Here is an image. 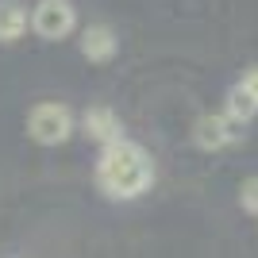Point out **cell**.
I'll return each mask as SVG.
<instances>
[{"label":"cell","mask_w":258,"mask_h":258,"mask_svg":"<svg viewBox=\"0 0 258 258\" xmlns=\"http://www.w3.org/2000/svg\"><path fill=\"white\" fill-rule=\"evenodd\" d=\"M154 181V166L151 154L143 151L139 143L119 139L112 147H104L97 158V185L100 193L112 197V201H135L151 189Z\"/></svg>","instance_id":"obj_1"},{"label":"cell","mask_w":258,"mask_h":258,"mask_svg":"<svg viewBox=\"0 0 258 258\" xmlns=\"http://www.w3.org/2000/svg\"><path fill=\"white\" fill-rule=\"evenodd\" d=\"M77 119L74 112L66 104H58V100H43V104L31 108V116H27V135H31L35 143H43V147H58V143H66L70 135H74Z\"/></svg>","instance_id":"obj_2"},{"label":"cell","mask_w":258,"mask_h":258,"mask_svg":"<svg viewBox=\"0 0 258 258\" xmlns=\"http://www.w3.org/2000/svg\"><path fill=\"white\" fill-rule=\"evenodd\" d=\"M77 27V12L70 0H39L31 12V31L46 43H62Z\"/></svg>","instance_id":"obj_3"},{"label":"cell","mask_w":258,"mask_h":258,"mask_svg":"<svg viewBox=\"0 0 258 258\" xmlns=\"http://www.w3.org/2000/svg\"><path fill=\"white\" fill-rule=\"evenodd\" d=\"M243 123H231L224 112H205V116L193 123V143L201 151H220L227 143H239L243 139Z\"/></svg>","instance_id":"obj_4"},{"label":"cell","mask_w":258,"mask_h":258,"mask_svg":"<svg viewBox=\"0 0 258 258\" xmlns=\"http://www.w3.org/2000/svg\"><path fill=\"white\" fill-rule=\"evenodd\" d=\"M81 131H85L93 143H100V151L123 139V123H119V116H116V112H112L108 104H93V108H85V116H81Z\"/></svg>","instance_id":"obj_5"},{"label":"cell","mask_w":258,"mask_h":258,"mask_svg":"<svg viewBox=\"0 0 258 258\" xmlns=\"http://www.w3.org/2000/svg\"><path fill=\"white\" fill-rule=\"evenodd\" d=\"M81 54H85L89 62H108L112 54H116V31L104 27V23H93L81 31Z\"/></svg>","instance_id":"obj_6"},{"label":"cell","mask_w":258,"mask_h":258,"mask_svg":"<svg viewBox=\"0 0 258 258\" xmlns=\"http://www.w3.org/2000/svg\"><path fill=\"white\" fill-rule=\"evenodd\" d=\"M27 35V12L20 0H0V43H16Z\"/></svg>","instance_id":"obj_7"},{"label":"cell","mask_w":258,"mask_h":258,"mask_svg":"<svg viewBox=\"0 0 258 258\" xmlns=\"http://www.w3.org/2000/svg\"><path fill=\"white\" fill-rule=\"evenodd\" d=\"M254 112H258V100H254V97L247 93V89H243V85L235 81V85L227 89V100H224V116L231 119V123H243V127H247L250 119H254Z\"/></svg>","instance_id":"obj_8"},{"label":"cell","mask_w":258,"mask_h":258,"mask_svg":"<svg viewBox=\"0 0 258 258\" xmlns=\"http://www.w3.org/2000/svg\"><path fill=\"white\" fill-rule=\"evenodd\" d=\"M239 201H243V208H247L250 216H258V173H254V177H243V185H239Z\"/></svg>","instance_id":"obj_9"},{"label":"cell","mask_w":258,"mask_h":258,"mask_svg":"<svg viewBox=\"0 0 258 258\" xmlns=\"http://www.w3.org/2000/svg\"><path fill=\"white\" fill-rule=\"evenodd\" d=\"M239 85L247 89L250 97L258 100V66H250V70H243V77H239Z\"/></svg>","instance_id":"obj_10"}]
</instances>
